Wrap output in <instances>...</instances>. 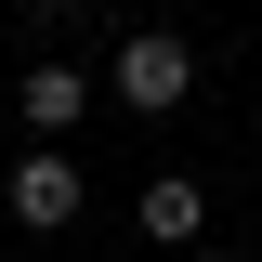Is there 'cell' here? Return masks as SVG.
Wrapping results in <instances>:
<instances>
[{"instance_id": "4", "label": "cell", "mask_w": 262, "mask_h": 262, "mask_svg": "<svg viewBox=\"0 0 262 262\" xmlns=\"http://www.w3.org/2000/svg\"><path fill=\"white\" fill-rule=\"evenodd\" d=\"M131 223L158 236V249H210V184L196 170H158V184L131 196Z\"/></svg>"}, {"instance_id": "5", "label": "cell", "mask_w": 262, "mask_h": 262, "mask_svg": "<svg viewBox=\"0 0 262 262\" xmlns=\"http://www.w3.org/2000/svg\"><path fill=\"white\" fill-rule=\"evenodd\" d=\"M27 13H39V27H66V13H79V0H27Z\"/></svg>"}, {"instance_id": "7", "label": "cell", "mask_w": 262, "mask_h": 262, "mask_svg": "<svg viewBox=\"0 0 262 262\" xmlns=\"http://www.w3.org/2000/svg\"><path fill=\"white\" fill-rule=\"evenodd\" d=\"M249 144H262V118H249Z\"/></svg>"}, {"instance_id": "2", "label": "cell", "mask_w": 262, "mask_h": 262, "mask_svg": "<svg viewBox=\"0 0 262 262\" xmlns=\"http://www.w3.org/2000/svg\"><path fill=\"white\" fill-rule=\"evenodd\" d=\"M0 210H13L27 236H66L79 210H92V184H79V158H66V144H27V158L0 170Z\"/></svg>"}, {"instance_id": "3", "label": "cell", "mask_w": 262, "mask_h": 262, "mask_svg": "<svg viewBox=\"0 0 262 262\" xmlns=\"http://www.w3.org/2000/svg\"><path fill=\"white\" fill-rule=\"evenodd\" d=\"M92 105H105V79H92V66H66V53H39V66H27V131H39V144H66Z\"/></svg>"}, {"instance_id": "6", "label": "cell", "mask_w": 262, "mask_h": 262, "mask_svg": "<svg viewBox=\"0 0 262 262\" xmlns=\"http://www.w3.org/2000/svg\"><path fill=\"white\" fill-rule=\"evenodd\" d=\"M184 262H236V249H184Z\"/></svg>"}, {"instance_id": "1", "label": "cell", "mask_w": 262, "mask_h": 262, "mask_svg": "<svg viewBox=\"0 0 262 262\" xmlns=\"http://www.w3.org/2000/svg\"><path fill=\"white\" fill-rule=\"evenodd\" d=\"M196 92V53L170 27H118V53H105V105H131V118H170V105Z\"/></svg>"}]
</instances>
